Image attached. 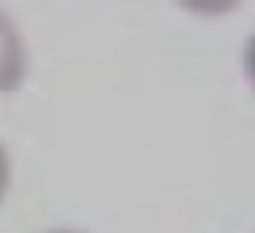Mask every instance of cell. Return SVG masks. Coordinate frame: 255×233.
Returning <instances> with one entry per match:
<instances>
[{
    "instance_id": "obj_1",
    "label": "cell",
    "mask_w": 255,
    "mask_h": 233,
    "mask_svg": "<svg viewBox=\"0 0 255 233\" xmlns=\"http://www.w3.org/2000/svg\"><path fill=\"white\" fill-rule=\"evenodd\" d=\"M28 77V50L14 19L0 8V94H14Z\"/></svg>"
},
{
    "instance_id": "obj_2",
    "label": "cell",
    "mask_w": 255,
    "mask_h": 233,
    "mask_svg": "<svg viewBox=\"0 0 255 233\" xmlns=\"http://www.w3.org/2000/svg\"><path fill=\"white\" fill-rule=\"evenodd\" d=\"M8 181H11V159H8V151L0 145V200L8 192Z\"/></svg>"
},
{
    "instance_id": "obj_3",
    "label": "cell",
    "mask_w": 255,
    "mask_h": 233,
    "mask_svg": "<svg viewBox=\"0 0 255 233\" xmlns=\"http://www.w3.org/2000/svg\"><path fill=\"white\" fill-rule=\"evenodd\" d=\"M47 233H80V231H47Z\"/></svg>"
}]
</instances>
